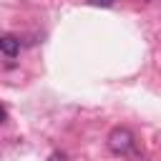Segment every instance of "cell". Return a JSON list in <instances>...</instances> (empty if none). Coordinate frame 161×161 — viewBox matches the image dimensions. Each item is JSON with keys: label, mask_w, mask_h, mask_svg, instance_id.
I'll return each instance as SVG.
<instances>
[{"label": "cell", "mask_w": 161, "mask_h": 161, "mask_svg": "<svg viewBox=\"0 0 161 161\" xmlns=\"http://www.w3.org/2000/svg\"><path fill=\"white\" fill-rule=\"evenodd\" d=\"M131 146H133V133H131L128 128L118 126V128H113V131L108 133V148H111L113 153H128Z\"/></svg>", "instance_id": "cell-1"}, {"label": "cell", "mask_w": 161, "mask_h": 161, "mask_svg": "<svg viewBox=\"0 0 161 161\" xmlns=\"http://www.w3.org/2000/svg\"><path fill=\"white\" fill-rule=\"evenodd\" d=\"M0 50H3L8 58H15V55L20 53V40H18L15 35H3V38H0Z\"/></svg>", "instance_id": "cell-2"}, {"label": "cell", "mask_w": 161, "mask_h": 161, "mask_svg": "<svg viewBox=\"0 0 161 161\" xmlns=\"http://www.w3.org/2000/svg\"><path fill=\"white\" fill-rule=\"evenodd\" d=\"M91 5H103V8H111L113 5V0H88Z\"/></svg>", "instance_id": "cell-3"}, {"label": "cell", "mask_w": 161, "mask_h": 161, "mask_svg": "<svg viewBox=\"0 0 161 161\" xmlns=\"http://www.w3.org/2000/svg\"><path fill=\"white\" fill-rule=\"evenodd\" d=\"M50 161H63V158H60L58 153H53V156H50Z\"/></svg>", "instance_id": "cell-4"}]
</instances>
